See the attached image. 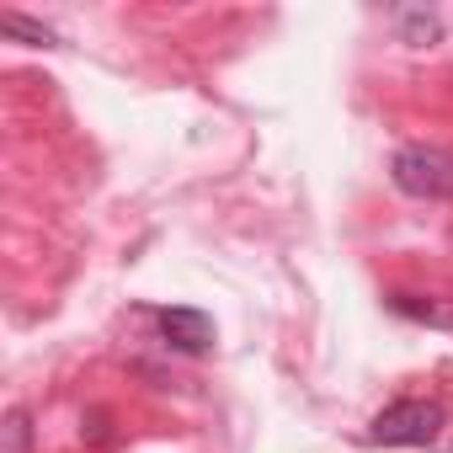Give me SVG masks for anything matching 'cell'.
<instances>
[{
	"label": "cell",
	"mask_w": 453,
	"mask_h": 453,
	"mask_svg": "<svg viewBox=\"0 0 453 453\" xmlns=\"http://www.w3.org/2000/svg\"><path fill=\"white\" fill-rule=\"evenodd\" d=\"M389 181H395L405 197L448 203V197H453V150L405 144V150H395V160H389Z\"/></svg>",
	"instance_id": "cell-2"
},
{
	"label": "cell",
	"mask_w": 453,
	"mask_h": 453,
	"mask_svg": "<svg viewBox=\"0 0 453 453\" xmlns=\"http://www.w3.org/2000/svg\"><path fill=\"white\" fill-rule=\"evenodd\" d=\"M384 304H389L400 320H416V326H437V331H453V304H442V299H432V294H405V288H395Z\"/></svg>",
	"instance_id": "cell-4"
},
{
	"label": "cell",
	"mask_w": 453,
	"mask_h": 453,
	"mask_svg": "<svg viewBox=\"0 0 453 453\" xmlns=\"http://www.w3.org/2000/svg\"><path fill=\"white\" fill-rule=\"evenodd\" d=\"M6 453H27V442H33V426H27V411H12L6 416Z\"/></svg>",
	"instance_id": "cell-7"
},
{
	"label": "cell",
	"mask_w": 453,
	"mask_h": 453,
	"mask_svg": "<svg viewBox=\"0 0 453 453\" xmlns=\"http://www.w3.org/2000/svg\"><path fill=\"white\" fill-rule=\"evenodd\" d=\"M448 426V411L437 400H395L368 421V442L379 448H432Z\"/></svg>",
	"instance_id": "cell-1"
},
{
	"label": "cell",
	"mask_w": 453,
	"mask_h": 453,
	"mask_svg": "<svg viewBox=\"0 0 453 453\" xmlns=\"http://www.w3.org/2000/svg\"><path fill=\"white\" fill-rule=\"evenodd\" d=\"M150 320H155L160 342H165L171 352H181V357H203V352L213 347V320H208L203 310L171 304V310H150Z\"/></svg>",
	"instance_id": "cell-3"
},
{
	"label": "cell",
	"mask_w": 453,
	"mask_h": 453,
	"mask_svg": "<svg viewBox=\"0 0 453 453\" xmlns=\"http://www.w3.org/2000/svg\"><path fill=\"white\" fill-rule=\"evenodd\" d=\"M400 38L416 43V49H421V43H437V38H442V22H437L432 12H400Z\"/></svg>",
	"instance_id": "cell-6"
},
{
	"label": "cell",
	"mask_w": 453,
	"mask_h": 453,
	"mask_svg": "<svg viewBox=\"0 0 453 453\" xmlns=\"http://www.w3.org/2000/svg\"><path fill=\"white\" fill-rule=\"evenodd\" d=\"M0 27H6V38H17V43H27V49H54V43H59V33H54L49 22H33V17H22V12H0Z\"/></svg>",
	"instance_id": "cell-5"
}]
</instances>
